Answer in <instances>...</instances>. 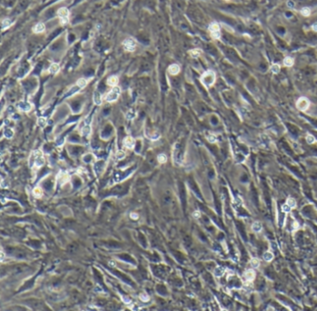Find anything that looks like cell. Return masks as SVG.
Listing matches in <instances>:
<instances>
[{"mask_svg":"<svg viewBox=\"0 0 317 311\" xmlns=\"http://www.w3.org/2000/svg\"><path fill=\"white\" fill-rule=\"evenodd\" d=\"M46 30V26L43 22H38L37 24H35L34 27H33V32L34 34H40Z\"/></svg>","mask_w":317,"mask_h":311,"instance_id":"obj_11","label":"cell"},{"mask_svg":"<svg viewBox=\"0 0 317 311\" xmlns=\"http://www.w3.org/2000/svg\"><path fill=\"white\" fill-rule=\"evenodd\" d=\"M312 28H313V30H314V31L317 32V22H315V23L313 24V26H312Z\"/></svg>","mask_w":317,"mask_h":311,"instance_id":"obj_41","label":"cell"},{"mask_svg":"<svg viewBox=\"0 0 317 311\" xmlns=\"http://www.w3.org/2000/svg\"><path fill=\"white\" fill-rule=\"evenodd\" d=\"M123 144H124V146L128 148V149H133L135 147V140L131 136H126L123 140Z\"/></svg>","mask_w":317,"mask_h":311,"instance_id":"obj_8","label":"cell"},{"mask_svg":"<svg viewBox=\"0 0 317 311\" xmlns=\"http://www.w3.org/2000/svg\"><path fill=\"white\" fill-rule=\"evenodd\" d=\"M5 136L7 137V138H11L12 135H13V132H12V130H10V129H7V130H5Z\"/></svg>","mask_w":317,"mask_h":311,"instance_id":"obj_33","label":"cell"},{"mask_svg":"<svg viewBox=\"0 0 317 311\" xmlns=\"http://www.w3.org/2000/svg\"><path fill=\"white\" fill-rule=\"evenodd\" d=\"M252 229L255 232H259L261 230V224L259 222H256L252 225Z\"/></svg>","mask_w":317,"mask_h":311,"instance_id":"obj_23","label":"cell"},{"mask_svg":"<svg viewBox=\"0 0 317 311\" xmlns=\"http://www.w3.org/2000/svg\"><path fill=\"white\" fill-rule=\"evenodd\" d=\"M306 140H307V143H308V144H314V141H315V138H314L313 135L309 134V135H307Z\"/></svg>","mask_w":317,"mask_h":311,"instance_id":"obj_30","label":"cell"},{"mask_svg":"<svg viewBox=\"0 0 317 311\" xmlns=\"http://www.w3.org/2000/svg\"><path fill=\"white\" fill-rule=\"evenodd\" d=\"M37 123L38 125H40V126H46L47 120H46V118H44V117H39L37 119Z\"/></svg>","mask_w":317,"mask_h":311,"instance_id":"obj_32","label":"cell"},{"mask_svg":"<svg viewBox=\"0 0 317 311\" xmlns=\"http://www.w3.org/2000/svg\"><path fill=\"white\" fill-rule=\"evenodd\" d=\"M286 204L289 206L291 209H293V208H295V207H296V201L294 200L293 198H289L288 199H287V201H286Z\"/></svg>","mask_w":317,"mask_h":311,"instance_id":"obj_28","label":"cell"},{"mask_svg":"<svg viewBox=\"0 0 317 311\" xmlns=\"http://www.w3.org/2000/svg\"><path fill=\"white\" fill-rule=\"evenodd\" d=\"M263 257H264V259H265L266 261H271V260L273 258V255L271 253H266L263 254Z\"/></svg>","mask_w":317,"mask_h":311,"instance_id":"obj_31","label":"cell"},{"mask_svg":"<svg viewBox=\"0 0 317 311\" xmlns=\"http://www.w3.org/2000/svg\"><path fill=\"white\" fill-rule=\"evenodd\" d=\"M201 53H202V51L200 50V49H198V48L191 49V50L189 51V54H190V56H191V57H193V58H197V57H199V56L201 55Z\"/></svg>","mask_w":317,"mask_h":311,"instance_id":"obj_16","label":"cell"},{"mask_svg":"<svg viewBox=\"0 0 317 311\" xmlns=\"http://www.w3.org/2000/svg\"><path fill=\"white\" fill-rule=\"evenodd\" d=\"M91 132V127L90 125H86L82 128V134L84 135V136H89V134Z\"/></svg>","mask_w":317,"mask_h":311,"instance_id":"obj_17","label":"cell"},{"mask_svg":"<svg viewBox=\"0 0 317 311\" xmlns=\"http://www.w3.org/2000/svg\"><path fill=\"white\" fill-rule=\"evenodd\" d=\"M87 84H88V81L85 78H79L76 82V85L78 86L79 88H85Z\"/></svg>","mask_w":317,"mask_h":311,"instance_id":"obj_21","label":"cell"},{"mask_svg":"<svg viewBox=\"0 0 317 311\" xmlns=\"http://www.w3.org/2000/svg\"><path fill=\"white\" fill-rule=\"evenodd\" d=\"M287 5H288V7L292 8V7H294V6H295V3H294L293 1H288V2H287Z\"/></svg>","mask_w":317,"mask_h":311,"instance_id":"obj_37","label":"cell"},{"mask_svg":"<svg viewBox=\"0 0 317 311\" xmlns=\"http://www.w3.org/2000/svg\"><path fill=\"white\" fill-rule=\"evenodd\" d=\"M140 300H141V301H143V302H147V301L149 300V296H148V295H147V294H140Z\"/></svg>","mask_w":317,"mask_h":311,"instance_id":"obj_35","label":"cell"},{"mask_svg":"<svg viewBox=\"0 0 317 311\" xmlns=\"http://www.w3.org/2000/svg\"><path fill=\"white\" fill-rule=\"evenodd\" d=\"M31 162V165L34 164L35 167H41V166H43L44 165V157H43V155H42V152L39 150H35L34 151L32 155H31L30 157V160Z\"/></svg>","mask_w":317,"mask_h":311,"instance_id":"obj_2","label":"cell"},{"mask_svg":"<svg viewBox=\"0 0 317 311\" xmlns=\"http://www.w3.org/2000/svg\"><path fill=\"white\" fill-rule=\"evenodd\" d=\"M122 45H123V47H124V49H125V50H126V51H128V52H132L136 49L137 43H136V40H135L134 38L128 37L123 41Z\"/></svg>","mask_w":317,"mask_h":311,"instance_id":"obj_5","label":"cell"},{"mask_svg":"<svg viewBox=\"0 0 317 311\" xmlns=\"http://www.w3.org/2000/svg\"><path fill=\"white\" fill-rule=\"evenodd\" d=\"M225 269L223 267H217L216 270H215V275L217 276V277H219V276H221L222 274L224 273Z\"/></svg>","mask_w":317,"mask_h":311,"instance_id":"obj_27","label":"cell"},{"mask_svg":"<svg viewBox=\"0 0 317 311\" xmlns=\"http://www.w3.org/2000/svg\"><path fill=\"white\" fill-rule=\"evenodd\" d=\"M69 15H70V13H69V10L67 7H62L58 10V16H59L60 22H61V25H64V24L68 23Z\"/></svg>","mask_w":317,"mask_h":311,"instance_id":"obj_4","label":"cell"},{"mask_svg":"<svg viewBox=\"0 0 317 311\" xmlns=\"http://www.w3.org/2000/svg\"><path fill=\"white\" fill-rule=\"evenodd\" d=\"M33 194H34V196L35 198H40L41 197L43 196V191H42V189H41L40 187H35L34 190H33Z\"/></svg>","mask_w":317,"mask_h":311,"instance_id":"obj_19","label":"cell"},{"mask_svg":"<svg viewBox=\"0 0 317 311\" xmlns=\"http://www.w3.org/2000/svg\"><path fill=\"white\" fill-rule=\"evenodd\" d=\"M282 210H283L284 212H289L290 211H291V208H290L287 204H285V205H283V207H282Z\"/></svg>","mask_w":317,"mask_h":311,"instance_id":"obj_34","label":"cell"},{"mask_svg":"<svg viewBox=\"0 0 317 311\" xmlns=\"http://www.w3.org/2000/svg\"><path fill=\"white\" fill-rule=\"evenodd\" d=\"M120 93H121V89H120V88L118 86H117V87H114V88H112V89L106 94L105 101L108 102V103L115 102V101H117L118 98H119Z\"/></svg>","mask_w":317,"mask_h":311,"instance_id":"obj_3","label":"cell"},{"mask_svg":"<svg viewBox=\"0 0 317 311\" xmlns=\"http://www.w3.org/2000/svg\"><path fill=\"white\" fill-rule=\"evenodd\" d=\"M93 101H94V103L97 104V105H101L102 104V95L100 94V92L98 91H95L94 92V95H93Z\"/></svg>","mask_w":317,"mask_h":311,"instance_id":"obj_14","label":"cell"},{"mask_svg":"<svg viewBox=\"0 0 317 311\" xmlns=\"http://www.w3.org/2000/svg\"><path fill=\"white\" fill-rule=\"evenodd\" d=\"M69 180H70V177H69V175L66 174V173L63 174V175H61V177H60V183H61V185L65 184V183H66V182H68Z\"/></svg>","mask_w":317,"mask_h":311,"instance_id":"obj_25","label":"cell"},{"mask_svg":"<svg viewBox=\"0 0 317 311\" xmlns=\"http://www.w3.org/2000/svg\"><path fill=\"white\" fill-rule=\"evenodd\" d=\"M157 160L160 163H166L167 160V157L165 154H160L157 156Z\"/></svg>","mask_w":317,"mask_h":311,"instance_id":"obj_24","label":"cell"},{"mask_svg":"<svg viewBox=\"0 0 317 311\" xmlns=\"http://www.w3.org/2000/svg\"><path fill=\"white\" fill-rule=\"evenodd\" d=\"M18 107L20 108L21 111H25V112H27V111H30L31 108H32V106H31L30 103H24V102H21L18 104Z\"/></svg>","mask_w":317,"mask_h":311,"instance_id":"obj_12","label":"cell"},{"mask_svg":"<svg viewBox=\"0 0 317 311\" xmlns=\"http://www.w3.org/2000/svg\"><path fill=\"white\" fill-rule=\"evenodd\" d=\"M283 62H284V65H285V66L291 67V66L294 64V60L291 58V57H286V58H285V60H284Z\"/></svg>","mask_w":317,"mask_h":311,"instance_id":"obj_20","label":"cell"},{"mask_svg":"<svg viewBox=\"0 0 317 311\" xmlns=\"http://www.w3.org/2000/svg\"><path fill=\"white\" fill-rule=\"evenodd\" d=\"M271 71L273 73V74H278L280 72V65L277 64V63H274V64L272 65V67H271Z\"/></svg>","mask_w":317,"mask_h":311,"instance_id":"obj_26","label":"cell"},{"mask_svg":"<svg viewBox=\"0 0 317 311\" xmlns=\"http://www.w3.org/2000/svg\"><path fill=\"white\" fill-rule=\"evenodd\" d=\"M194 218H199V217H200V212H194Z\"/></svg>","mask_w":317,"mask_h":311,"instance_id":"obj_39","label":"cell"},{"mask_svg":"<svg viewBox=\"0 0 317 311\" xmlns=\"http://www.w3.org/2000/svg\"><path fill=\"white\" fill-rule=\"evenodd\" d=\"M300 12H301V14L303 15L304 17H308V16H310V14H311V8L308 7H304L301 8V11H300Z\"/></svg>","mask_w":317,"mask_h":311,"instance_id":"obj_22","label":"cell"},{"mask_svg":"<svg viewBox=\"0 0 317 311\" xmlns=\"http://www.w3.org/2000/svg\"><path fill=\"white\" fill-rule=\"evenodd\" d=\"M123 300H124V302H126V304H129L130 302H131V300H130L129 298H127V297H123Z\"/></svg>","mask_w":317,"mask_h":311,"instance_id":"obj_40","label":"cell"},{"mask_svg":"<svg viewBox=\"0 0 317 311\" xmlns=\"http://www.w3.org/2000/svg\"><path fill=\"white\" fill-rule=\"evenodd\" d=\"M1 24H2V30H6L7 28H8L11 25V21L9 19H4L1 21Z\"/></svg>","mask_w":317,"mask_h":311,"instance_id":"obj_18","label":"cell"},{"mask_svg":"<svg viewBox=\"0 0 317 311\" xmlns=\"http://www.w3.org/2000/svg\"><path fill=\"white\" fill-rule=\"evenodd\" d=\"M4 256H5V255H4V253L3 252H1V260L4 259Z\"/></svg>","mask_w":317,"mask_h":311,"instance_id":"obj_42","label":"cell"},{"mask_svg":"<svg viewBox=\"0 0 317 311\" xmlns=\"http://www.w3.org/2000/svg\"><path fill=\"white\" fill-rule=\"evenodd\" d=\"M117 84H118V77L116 75H111L107 78V85L110 87H112V88L117 87Z\"/></svg>","mask_w":317,"mask_h":311,"instance_id":"obj_10","label":"cell"},{"mask_svg":"<svg viewBox=\"0 0 317 311\" xmlns=\"http://www.w3.org/2000/svg\"><path fill=\"white\" fill-rule=\"evenodd\" d=\"M201 83L206 87V88H209L211 87L216 81V74L211 70H208L207 72H205L200 77Z\"/></svg>","mask_w":317,"mask_h":311,"instance_id":"obj_1","label":"cell"},{"mask_svg":"<svg viewBox=\"0 0 317 311\" xmlns=\"http://www.w3.org/2000/svg\"><path fill=\"white\" fill-rule=\"evenodd\" d=\"M130 217H131L132 219H138V218H139V215H138L137 213H134V212H132V213L130 214Z\"/></svg>","mask_w":317,"mask_h":311,"instance_id":"obj_38","label":"cell"},{"mask_svg":"<svg viewBox=\"0 0 317 311\" xmlns=\"http://www.w3.org/2000/svg\"><path fill=\"white\" fill-rule=\"evenodd\" d=\"M222 311H226V310H222Z\"/></svg>","mask_w":317,"mask_h":311,"instance_id":"obj_43","label":"cell"},{"mask_svg":"<svg viewBox=\"0 0 317 311\" xmlns=\"http://www.w3.org/2000/svg\"><path fill=\"white\" fill-rule=\"evenodd\" d=\"M310 107V101L305 98V97H301L297 101V108L302 112H305L309 109Z\"/></svg>","mask_w":317,"mask_h":311,"instance_id":"obj_6","label":"cell"},{"mask_svg":"<svg viewBox=\"0 0 317 311\" xmlns=\"http://www.w3.org/2000/svg\"><path fill=\"white\" fill-rule=\"evenodd\" d=\"M245 278L246 279V280H249V281H251L255 279V272L253 271V270H247V271H245Z\"/></svg>","mask_w":317,"mask_h":311,"instance_id":"obj_15","label":"cell"},{"mask_svg":"<svg viewBox=\"0 0 317 311\" xmlns=\"http://www.w3.org/2000/svg\"><path fill=\"white\" fill-rule=\"evenodd\" d=\"M59 70H60V64L57 63V62H53V63H51L50 66H49L48 72L52 73V74H56V73L59 72Z\"/></svg>","mask_w":317,"mask_h":311,"instance_id":"obj_13","label":"cell"},{"mask_svg":"<svg viewBox=\"0 0 317 311\" xmlns=\"http://www.w3.org/2000/svg\"><path fill=\"white\" fill-rule=\"evenodd\" d=\"M208 30H209V32H210V34H211L212 37L213 38H215V39H218V38L220 37L219 25H218L217 22H212V23H210L209 27H208Z\"/></svg>","mask_w":317,"mask_h":311,"instance_id":"obj_7","label":"cell"},{"mask_svg":"<svg viewBox=\"0 0 317 311\" xmlns=\"http://www.w3.org/2000/svg\"><path fill=\"white\" fill-rule=\"evenodd\" d=\"M250 265L253 267H258L259 266V261L258 259H256V258H252L250 260Z\"/></svg>","mask_w":317,"mask_h":311,"instance_id":"obj_29","label":"cell"},{"mask_svg":"<svg viewBox=\"0 0 317 311\" xmlns=\"http://www.w3.org/2000/svg\"><path fill=\"white\" fill-rule=\"evenodd\" d=\"M168 73L172 75H178L179 73L181 72V67H180V65L179 64H176V63H174V64H171L169 65V67H168Z\"/></svg>","mask_w":317,"mask_h":311,"instance_id":"obj_9","label":"cell"},{"mask_svg":"<svg viewBox=\"0 0 317 311\" xmlns=\"http://www.w3.org/2000/svg\"><path fill=\"white\" fill-rule=\"evenodd\" d=\"M208 140L209 141L210 143H215V142H216V136L210 134V135H208Z\"/></svg>","mask_w":317,"mask_h":311,"instance_id":"obj_36","label":"cell"}]
</instances>
